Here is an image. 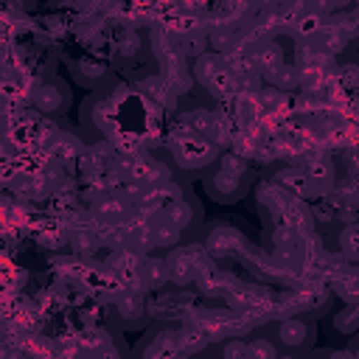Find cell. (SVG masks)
<instances>
[{
    "label": "cell",
    "mask_w": 359,
    "mask_h": 359,
    "mask_svg": "<svg viewBox=\"0 0 359 359\" xmlns=\"http://www.w3.org/2000/svg\"><path fill=\"white\" fill-rule=\"evenodd\" d=\"M311 339V328L306 320L300 317H283L280 325H278V342L289 351H297V348H306Z\"/></svg>",
    "instance_id": "cell-10"
},
{
    "label": "cell",
    "mask_w": 359,
    "mask_h": 359,
    "mask_svg": "<svg viewBox=\"0 0 359 359\" xmlns=\"http://www.w3.org/2000/svg\"><path fill=\"white\" fill-rule=\"evenodd\" d=\"M334 328L339 334H353L359 328V306L356 303H345V309H339L334 314Z\"/></svg>",
    "instance_id": "cell-24"
},
{
    "label": "cell",
    "mask_w": 359,
    "mask_h": 359,
    "mask_svg": "<svg viewBox=\"0 0 359 359\" xmlns=\"http://www.w3.org/2000/svg\"><path fill=\"white\" fill-rule=\"evenodd\" d=\"M177 345H180V351L185 353V359H191V356L202 353L210 342H208V337H205L194 323H185L182 328H177Z\"/></svg>",
    "instance_id": "cell-17"
},
{
    "label": "cell",
    "mask_w": 359,
    "mask_h": 359,
    "mask_svg": "<svg viewBox=\"0 0 359 359\" xmlns=\"http://www.w3.org/2000/svg\"><path fill=\"white\" fill-rule=\"evenodd\" d=\"M224 65H227V59H224V56H219V53H210V50H208V53L196 56V59H194V65H191L188 70H191V79H194L196 84H202V87H205V84H208V81H210V79H213Z\"/></svg>",
    "instance_id": "cell-14"
},
{
    "label": "cell",
    "mask_w": 359,
    "mask_h": 359,
    "mask_svg": "<svg viewBox=\"0 0 359 359\" xmlns=\"http://www.w3.org/2000/svg\"><path fill=\"white\" fill-rule=\"evenodd\" d=\"M81 151H84V143H81L76 135H67V132H59V137L48 146V157H50V163H53V165H62V168H65L67 163L79 160Z\"/></svg>",
    "instance_id": "cell-12"
},
{
    "label": "cell",
    "mask_w": 359,
    "mask_h": 359,
    "mask_svg": "<svg viewBox=\"0 0 359 359\" xmlns=\"http://www.w3.org/2000/svg\"><path fill=\"white\" fill-rule=\"evenodd\" d=\"M168 151H171L174 163H177L180 168H185V171L208 168V165H213L216 157H219V149H216L208 137L191 132L185 123H182L180 129H174V135L168 137Z\"/></svg>",
    "instance_id": "cell-1"
},
{
    "label": "cell",
    "mask_w": 359,
    "mask_h": 359,
    "mask_svg": "<svg viewBox=\"0 0 359 359\" xmlns=\"http://www.w3.org/2000/svg\"><path fill=\"white\" fill-rule=\"evenodd\" d=\"M121 56H135L140 50V36L135 34V28H123L121 36H118V48H115Z\"/></svg>",
    "instance_id": "cell-29"
},
{
    "label": "cell",
    "mask_w": 359,
    "mask_h": 359,
    "mask_svg": "<svg viewBox=\"0 0 359 359\" xmlns=\"http://www.w3.org/2000/svg\"><path fill=\"white\" fill-rule=\"evenodd\" d=\"M205 188L208 194L216 199V202H236L247 194L250 188V174H230V171H222L216 168L208 180H205Z\"/></svg>",
    "instance_id": "cell-6"
},
{
    "label": "cell",
    "mask_w": 359,
    "mask_h": 359,
    "mask_svg": "<svg viewBox=\"0 0 359 359\" xmlns=\"http://www.w3.org/2000/svg\"><path fill=\"white\" fill-rule=\"evenodd\" d=\"M294 165L306 174L314 196H325V194L334 191V185H337V168H334V160L331 157H325L320 151H309Z\"/></svg>",
    "instance_id": "cell-3"
},
{
    "label": "cell",
    "mask_w": 359,
    "mask_h": 359,
    "mask_svg": "<svg viewBox=\"0 0 359 359\" xmlns=\"http://www.w3.org/2000/svg\"><path fill=\"white\" fill-rule=\"evenodd\" d=\"M140 278H143L146 292H149V289H163V286L168 283V266H165V258H143Z\"/></svg>",
    "instance_id": "cell-20"
},
{
    "label": "cell",
    "mask_w": 359,
    "mask_h": 359,
    "mask_svg": "<svg viewBox=\"0 0 359 359\" xmlns=\"http://www.w3.org/2000/svg\"><path fill=\"white\" fill-rule=\"evenodd\" d=\"M67 247L79 255V258H87V255H93L98 247H101V241H98V233H95V227H81V230H70L67 236Z\"/></svg>",
    "instance_id": "cell-18"
},
{
    "label": "cell",
    "mask_w": 359,
    "mask_h": 359,
    "mask_svg": "<svg viewBox=\"0 0 359 359\" xmlns=\"http://www.w3.org/2000/svg\"><path fill=\"white\" fill-rule=\"evenodd\" d=\"M272 182H275L280 191H286L289 196H294V199L314 196V191H311V185H309V180H306V174H303L297 165H286V168H280V171L275 174Z\"/></svg>",
    "instance_id": "cell-13"
},
{
    "label": "cell",
    "mask_w": 359,
    "mask_h": 359,
    "mask_svg": "<svg viewBox=\"0 0 359 359\" xmlns=\"http://www.w3.org/2000/svg\"><path fill=\"white\" fill-rule=\"evenodd\" d=\"M87 359H123V356H121V351L109 342L107 348H101V351H95V353H87Z\"/></svg>",
    "instance_id": "cell-30"
},
{
    "label": "cell",
    "mask_w": 359,
    "mask_h": 359,
    "mask_svg": "<svg viewBox=\"0 0 359 359\" xmlns=\"http://www.w3.org/2000/svg\"><path fill=\"white\" fill-rule=\"evenodd\" d=\"M266 81H269V87H275L278 93H283V95H286L289 90H297V87H300V70H297L294 65L283 62V65H280V67H278Z\"/></svg>",
    "instance_id": "cell-22"
},
{
    "label": "cell",
    "mask_w": 359,
    "mask_h": 359,
    "mask_svg": "<svg viewBox=\"0 0 359 359\" xmlns=\"http://www.w3.org/2000/svg\"><path fill=\"white\" fill-rule=\"evenodd\" d=\"M112 306H115V314L123 325H140L143 317H146V292L118 286V292L112 297Z\"/></svg>",
    "instance_id": "cell-7"
},
{
    "label": "cell",
    "mask_w": 359,
    "mask_h": 359,
    "mask_svg": "<svg viewBox=\"0 0 359 359\" xmlns=\"http://www.w3.org/2000/svg\"><path fill=\"white\" fill-rule=\"evenodd\" d=\"M73 73H76V79H79L81 84L95 87V84H101V81L107 79L109 67H107V65H101V62H95V59H81V62L73 67Z\"/></svg>",
    "instance_id": "cell-23"
},
{
    "label": "cell",
    "mask_w": 359,
    "mask_h": 359,
    "mask_svg": "<svg viewBox=\"0 0 359 359\" xmlns=\"http://www.w3.org/2000/svg\"><path fill=\"white\" fill-rule=\"evenodd\" d=\"M247 359H280V351L269 337H255L247 342Z\"/></svg>",
    "instance_id": "cell-25"
},
{
    "label": "cell",
    "mask_w": 359,
    "mask_h": 359,
    "mask_svg": "<svg viewBox=\"0 0 359 359\" xmlns=\"http://www.w3.org/2000/svg\"><path fill=\"white\" fill-rule=\"evenodd\" d=\"M182 123H185L191 132H196V135H202V137H210V132H213V126H216V112L208 109V107H194V109H188V112L182 115Z\"/></svg>",
    "instance_id": "cell-19"
},
{
    "label": "cell",
    "mask_w": 359,
    "mask_h": 359,
    "mask_svg": "<svg viewBox=\"0 0 359 359\" xmlns=\"http://www.w3.org/2000/svg\"><path fill=\"white\" fill-rule=\"evenodd\" d=\"M140 359H185V353L177 345V331L160 328L154 337H149L140 348Z\"/></svg>",
    "instance_id": "cell-9"
},
{
    "label": "cell",
    "mask_w": 359,
    "mask_h": 359,
    "mask_svg": "<svg viewBox=\"0 0 359 359\" xmlns=\"http://www.w3.org/2000/svg\"><path fill=\"white\" fill-rule=\"evenodd\" d=\"M163 216L177 227V230H188L194 222H196V216H199V210H196V205L191 202V199H185V196H180V199H174L165 210H163Z\"/></svg>",
    "instance_id": "cell-16"
},
{
    "label": "cell",
    "mask_w": 359,
    "mask_h": 359,
    "mask_svg": "<svg viewBox=\"0 0 359 359\" xmlns=\"http://www.w3.org/2000/svg\"><path fill=\"white\" fill-rule=\"evenodd\" d=\"M337 241H339V255H342V258H348V264H351V261H356V255H359V244H356V224H345V227L339 230Z\"/></svg>",
    "instance_id": "cell-26"
},
{
    "label": "cell",
    "mask_w": 359,
    "mask_h": 359,
    "mask_svg": "<svg viewBox=\"0 0 359 359\" xmlns=\"http://www.w3.org/2000/svg\"><path fill=\"white\" fill-rule=\"evenodd\" d=\"M216 165H219L222 171H230V174H250V168H247V157H241L238 151H219Z\"/></svg>",
    "instance_id": "cell-27"
},
{
    "label": "cell",
    "mask_w": 359,
    "mask_h": 359,
    "mask_svg": "<svg viewBox=\"0 0 359 359\" xmlns=\"http://www.w3.org/2000/svg\"><path fill=\"white\" fill-rule=\"evenodd\" d=\"M247 247H250L247 238L233 224H213V227H208L205 241H202V250L210 258H233V255L247 252Z\"/></svg>",
    "instance_id": "cell-4"
},
{
    "label": "cell",
    "mask_w": 359,
    "mask_h": 359,
    "mask_svg": "<svg viewBox=\"0 0 359 359\" xmlns=\"http://www.w3.org/2000/svg\"><path fill=\"white\" fill-rule=\"evenodd\" d=\"M132 210L135 205L121 191H107L90 202V216L95 219V224H123Z\"/></svg>",
    "instance_id": "cell-5"
},
{
    "label": "cell",
    "mask_w": 359,
    "mask_h": 359,
    "mask_svg": "<svg viewBox=\"0 0 359 359\" xmlns=\"http://www.w3.org/2000/svg\"><path fill=\"white\" fill-rule=\"evenodd\" d=\"M31 101L36 112L45 115H59L67 104V90L59 81H39L36 90H31Z\"/></svg>",
    "instance_id": "cell-8"
},
{
    "label": "cell",
    "mask_w": 359,
    "mask_h": 359,
    "mask_svg": "<svg viewBox=\"0 0 359 359\" xmlns=\"http://www.w3.org/2000/svg\"><path fill=\"white\" fill-rule=\"evenodd\" d=\"M219 359H247V339H241V337L224 339L219 348Z\"/></svg>",
    "instance_id": "cell-28"
},
{
    "label": "cell",
    "mask_w": 359,
    "mask_h": 359,
    "mask_svg": "<svg viewBox=\"0 0 359 359\" xmlns=\"http://www.w3.org/2000/svg\"><path fill=\"white\" fill-rule=\"evenodd\" d=\"M328 359H353V351H337V353H331Z\"/></svg>",
    "instance_id": "cell-31"
},
{
    "label": "cell",
    "mask_w": 359,
    "mask_h": 359,
    "mask_svg": "<svg viewBox=\"0 0 359 359\" xmlns=\"http://www.w3.org/2000/svg\"><path fill=\"white\" fill-rule=\"evenodd\" d=\"M143 90H146V95H149L157 107H163V109H171V107L177 104V95L168 90V84L163 81V76H149V79L143 81Z\"/></svg>",
    "instance_id": "cell-21"
},
{
    "label": "cell",
    "mask_w": 359,
    "mask_h": 359,
    "mask_svg": "<svg viewBox=\"0 0 359 359\" xmlns=\"http://www.w3.org/2000/svg\"><path fill=\"white\" fill-rule=\"evenodd\" d=\"M149 227H151V238H154V247L160 250H174L182 238V230H177L163 213L160 216H151L149 219Z\"/></svg>",
    "instance_id": "cell-15"
},
{
    "label": "cell",
    "mask_w": 359,
    "mask_h": 359,
    "mask_svg": "<svg viewBox=\"0 0 359 359\" xmlns=\"http://www.w3.org/2000/svg\"><path fill=\"white\" fill-rule=\"evenodd\" d=\"M280 359H292V356H280Z\"/></svg>",
    "instance_id": "cell-32"
},
{
    "label": "cell",
    "mask_w": 359,
    "mask_h": 359,
    "mask_svg": "<svg viewBox=\"0 0 359 359\" xmlns=\"http://www.w3.org/2000/svg\"><path fill=\"white\" fill-rule=\"evenodd\" d=\"M199 289H202V294H208V297H227L236 286H238V280L230 275V272H222V269H208V272H202L196 280H194Z\"/></svg>",
    "instance_id": "cell-11"
},
{
    "label": "cell",
    "mask_w": 359,
    "mask_h": 359,
    "mask_svg": "<svg viewBox=\"0 0 359 359\" xmlns=\"http://www.w3.org/2000/svg\"><path fill=\"white\" fill-rule=\"evenodd\" d=\"M165 266H168V283H174V286H188V283H194L202 272L213 269V258L202 250V244H182V247L168 250Z\"/></svg>",
    "instance_id": "cell-2"
}]
</instances>
